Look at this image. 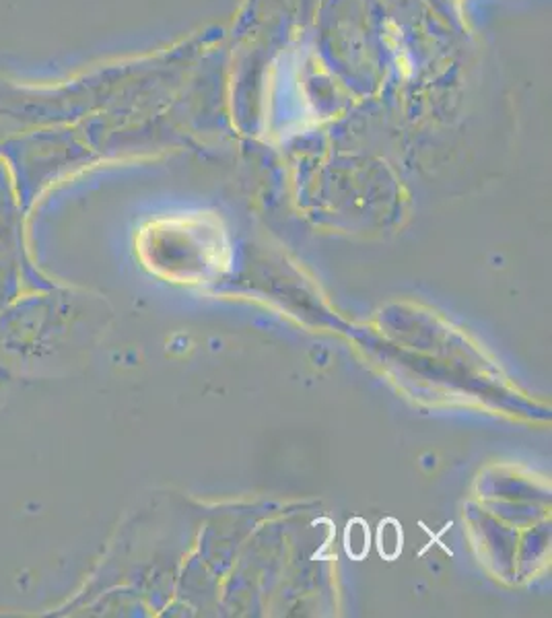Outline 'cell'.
Returning <instances> with one entry per match:
<instances>
[{"label": "cell", "mask_w": 552, "mask_h": 618, "mask_svg": "<svg viewBox=\"0 0 552 618\" xmlns=\"http://www.w3.org/2000/svg\"><path fill=\"white\" fill-rule=\"evenodd\" d=\"M404 532L396 518H385L377 528V550L385 560H396L402 552Z\"/></svg>", "instance_id": "2"}, {"label": "cell", "mask_w": 552, "mask_h": 618, "mask_svg": "<svg viewBox=\"0 0 552 618\" xmlns=\"http://www.w3.org/2000/svg\"><path fill=\"white\" fill-rule=\"evenodd\" d=\"M371 548V532L363 518H353L344 530V550L353 560H363Z\"/></svg>", "instance_id": "1"}]
</instances>
